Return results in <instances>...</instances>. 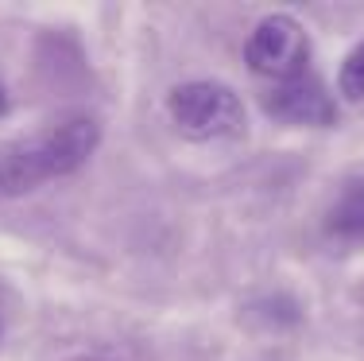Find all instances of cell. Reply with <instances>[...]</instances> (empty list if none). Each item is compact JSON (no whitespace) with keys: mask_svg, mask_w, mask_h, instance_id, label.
I'll return each instance as SVG.
<instances>
[{"mask_svg":"<svg viewBox=\"0 0 364 361\" xmlns=\"http://www.w3.org/2000/svg\"><path fill=\"white\" fill-rule=\"evenodd\" d=\"M171 117L194 140L237 136L245 128V105L221 82H186L171 93Z\"/></svg>","mask_w":364,"mask_h":361,"instance_id":"1","label":"cell"},{"mask_svg":"<svg viewBox=\"0 0 364 361\" xmlns=\"http://www.w3.org/2000/svg\"><path fill=\"white\" fill-rule=\"evenodd\" d=\"M245 55H248V66L256 74H264V78H275V82L299 78V74H306V63H310L306 28L294 16L275 12L256 23Z\"/></svg>","mask_w":364,"mask_h":361,"instance_id":"2","label":"cell"},{"mask_svg":"<svg viewBox=\"0 0 364 361\" xmlns=\"http://www.w3.org/2000/svg\"><path fill=\"white\" fill-rule=\"evenodd\" d=\"M97 140H101V128L93 117H66L58 125H50L47 132H39L31 140V152H36L43 179H58L82 167L93 156Z\"/></svg>","mask_w":364,"mask_h":361,"instance_id":"3","label":"cell"},{"mask_svg":"<svg viewBox=\"0 0 364 361\" xmlns=\"http://www.w3.org/2000/svg\"><path fill=\"white\" fill-rule=\"evenodd\" d=\"M264 109L275 120H287V125H329L337 117L333 98L314 74L275 82L272 93H264Z\"/></svg>","mask_w":364,"mask_h":361,"instance_id":"4","label":"cell"},{"mask_svg":"<svg viewBox=\"0 0 364 361\" xmlns=\"http://www.w3.org/2000/svg\"><path fill=\"white\" fill-rule=\"evenodd\" d=\"M326 229L341 241H364V183H353L333 206H329Z\"/></svg>","mask_w":364,"mask_h":361,"instance_id":"5","label":"cell"},{"mask_svg":"<svg viewBox=\"0 0 364 361\" xmlns=\"http://www.w3.org/2000/svg\"><path fill=\"white\" fill-rule=\"evenodd\" d=\"M341 93L349 101H364V43L349 51V58L341 66Z\"/></svg>","mask_w":364,"mask_h":361,"instance_id":"6","label":"cell"},{"mask_svg":"<svg viewBox=\"0 0 364 361\" xmlns=\"http://www.w3.org/2000/svg\"><path fill=\"white\" fill-rule=\"evenodd\" d=\"M4 109H8V93H4V85H0V117H4Z\"/></svg>","mask_w":364,"mask_h":361,"instance_id":"7","label":"cell"}]
</instances>
